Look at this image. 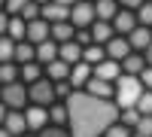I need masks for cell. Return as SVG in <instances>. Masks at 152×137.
Masks as SVG:
<instances>
[{
	"label": "cell",
	"mask_w": 152,
	"mask_h": 137,
	"mask_svg": "<svg viewBox=\"0 0 152 137\" xmlns=\"http://www.w3.org/2000/svg\"><path fill=\"white\" fill-rule=\"evenodd\" d=\"M67 131L70 137H104V131L119 119V107L110 97H94L85 89H73L67 97Z\"/></svg>",
	"instance_id": "cell-1"
},
{
	"label": "cell",
	"mask_w": 152,
	"mask_h": 137,
	"mask_svg": "<svg viewBox=\"0 0 152 137\" xmlns=\"http://www.w3.org/2000/svg\"><path fill=\"white\" fill-rule=\"evenodd\" d=\"M143 92V82L140 76H131V73H122V76L113 82V101H116V107H134L137 97H140Z\"/></svg>",
	"instance_id": "cell-2"
},
{
	"label": "cell",
	"mask_w": 152,
	"mask_h": 137,
	"mask_svg": "<svg viewBox=\"0 0 152 137\" xmlns=\"http://www.w3.org/2000/svg\"><path fill=\"white\" fill-rule=\"evenodd\" d=\"M0 101H3L9 110H24V101H28V89L15 79V82H3L0 85Z\"/></svg>",
	"instance_id": "cell-3"
},
{
	"label": "cell",
	"mask_w": 152,
	"mask_h": 137,
	"mask_svg": "<svg viewBox=\"0 0 152 137\" xmlns=\"http://www.w3.org/2000/svg\"><path fill=\"white\" fill-rule=\"evenodd\" d=\"M28 101L31 104H52L55 101V85H52V79H46V76H40V79H34L31 85H28Z\"/></svg>",
	"instance_id": "cell-4"
},
{
	"label": "cell",
	"mask_w": 152,
	"mask_h": 137,
	"mask_svg": "<svg viewBox=\"0 0 152 137\" xmlns=\"http://www.w3.org/2000/svg\"><path fill=\"white\" fill-rule=\"evenodd\" d=\"M110 24H113V31H116V34L128 37V34L137 28V12L128 9V6H119V9H116V15L110 18Z\"/></svg>",
	"instance_id": "cell-5"
},
{
	"label": "cell",
	"mask_w": 152,
	"mask_h": 137,
	"mask_svg": "<svg viewBox=\"0 0 152 137\" xmlns=\"http://www.w3.org/2000/svg\"><path fill=\"white\" fill-rule=\"evenodd\" d=\"M70 21H73V28H88L94 21V6L88 0H76L70 6Z\"/></svg>",
	"instance_id": "cell-6"
},
{
	"label": "cell",
	"mask_w": 152,
	"mask_h": 137,
	"mask_svg": "<svg viewBox=\"0 0 152 137\" xmlns=\"http://www.w3.org/2000/svg\"><path fill=\"white\" fill-rule=\"evenodd\" d=\"M91 76H97V79H110V82H116L119 76H122V64L116 58H104V61H97V64L91 67Z\"/></svg>",
	"instance_id": "cell-7"
},
{
	"label": "cell",
	"mask_w": 152,
	"mask_h": 137,
	"mask_svg": "<svg viewBox=\"0 0 152 137\" xmlns=\"http://www.w3.org/2000/svg\"><path fill=\"white\" fill-rule=\"evenodd\" d=\"M24 122H28V131H40L49 125V110L43 104H31L24 110Z\"/></svg>",
	"instance_id": "cell-8"
},
{
	"label": "cell",
	"mask_w": 152,
	"mask_h": 137,
	"mask_svg": "<svg viewBox=\"0 0 152 137\" xmlns=\"http://www.w3.org/2000/svg\"><path fill=\"white\" fill-rule=\"evenodd\" d=\"M24 40L28 43H43V40H49V21L40 15V18H34V21H28L24 24Z\"/></svg>",
	"instance_id": "cell-9"
},
{
	"label": "cell",
	"mask_w": 152,
	"mask_h": 137,
	"mask_svg": "<svg viewBox=\"0 0 152 137\" xmlns=\"http://www.w3.org/2000/svg\"><path fill=\"white\" fill-rule=\"evenodd\" d=\"M40 15H43L49 24H55V21H67V18H70V6L55 3V0H46V3L40 6Z\"/></svg>",
	"instance_id": "cell-10"
},
{
	"label": "cell",
	"mask_w": 152,
	"mask_h": 137,
	"mask_svg": "<svg viewBox=\"0 0 152 137\" xmlns=\"http://www.w3.org/2000/svg\"><path fill=\"white\" fill-rule=\"evenodd\" d=\"M88 79H91V64H85V61H76V64H70V73H67L70 89H85Z\"/></svg>",
	"instance_id": "cell-11"
},
{
	"label": "cell",
	"mask_w": 152,
	"mask_h": 137,
	"mask_svg": "<svg viewBox=\"0 0 152 137\" xmlns=\"http://www.w3.org/2000/svg\"><path fill=\"white\" fill-rule=\"evenodd\" d=\"M128 43L134 52H146V49L152 46V28H146V24H137V28L128 34Z\"/></svg>",
	"instance_id": "cell-12"
},
{
	"label": "cell",
	"mask_w": 152,
	"mask_h": 137,
	"mask_svg": "<svg viewBox=\"0 0 152 137\" xmlns=\"http://www.w3.org/2000/svg\"><path fill=\"white\" fill-rule=\"evenodd\" d=\"M104 49H107V58H116V61H122L125 55H131V52H134L131 43H128V37H122V34H116Z\"/></svg>",
	"instance_id": "cell-13"
},
{
	"label": "cell",
	"mask_w": 152,
	"mask_h": 137,
	"mask_svg": "<svg viewBox=\"0 0 152 137\" xmlns=\"http://www.w3.org/2000/svg\"><path fill=\"white\" fill-rule=\"evenodd\" d=\"M88 31H91V43H100V46H107L113 37H116L113 24L110 21H100V18H94L91 24H88Z\"/></svg>",
	"instance_id": "cell-14"
},
{
	"label": "cell",
	"mask_w": 152,
	"mask_h": 137,
	"mask_svg": "<svg viewBox=\"0 0 152 137\" xmlns=\"http://www.w3.org/2000/svg\"><path fill=\"white\" fill-rule=\"evenodd\" d=\"M3 128L12 134V137H18V134H24L28 131V122H24V113L21 110H9L6 113V119H3Z\"/></svg>",
	"instance_id": "cell-15"
},
{
	"label": "cell",
	"mask_w": 152,
	"mask_h": 137,
	"mask_svg": "<svg viewBox=\"0 0 152 137\" xmlns=\"http://www.w3.org/2000/svg\"><path fill=\"white\" fill-rule=\"evenodd\" d=\"M73 34H76V28H73L70 18H67V21H55V24H49V37H52L55 43H67V40H73Z\"/></svg>",
	"instance_id": "cell-16"
},
{
	"label": "cell",
	"mask_w": 152,
	"mask_h": 137,
	"mask_svg": "<svg viewBox=\"0 0 152 137\" xmlns=\"http://www.w3.org/2000/svg\"><path fill=\"white\" fill-rule=\"evenodd\" d=\"M58 58L67 61V64H76V61H82V46L76 40H67V43H58Z\"/></svg>",
	"instance_id": "cell-17"
},
{
	"label": "cell",
	"mask_w": 152,
	"mask_h": 137,
	"mask_svg": "<svg viewBox=\"0 0 152 137\" xmlns=\"http://www.w3.org/2000/svg\"><path fill=\"white\" fill-rule=\"evenodd\" d=\"M85 92L94 95V97H110V101H113V82H110V79H97V76H91V79L85 82Z\"/></svg>",
	"instance_id": "cell-18"
},
{
	"label": "cell",
	"mask_w": 152,
	"mask_h": 137,
	"mask_svg": "<svg viewBox=\"0 0 152 137\" xmlns=\"http://www.w3.org/2000/svg\"><path fill=\"white\" fill-rule=\"evenodd\" d=\"M43 70H46V79L58 82V79H67L70 64H67V61H61V58H55V61H49V64H43Z\"/></svg>",
	"instance_id": "cell-19"
},
{
	"label": "cell",
	"mask_w": 152,
	"mask_h": 137,
	"mask_svg": "<svg viewBox=\"0 0 152 137\" xmlns=\"http://www.w3.org/2000/svg\"><path fill=\"white\" fill-rule=\"evenodd\" d=\"M15 64H28V61H37V46L28 40H18L15 43V55H12Z\"/></svg>",
	"instance_id": "cell-20"
},
{
	"label": "cell",
	"mask_w": 152,
	"mask_h": 137,
	"mask_svg": "<svg viewBox=\"0 0 152 137\" xmlns=\"http://www.w3.org/2000/svg\"><path fill=\"white\" fill-rule=\"evenodd\" d=\"M58 58V43L49 37V40H43V43H37V61L40 64H49V61H55Z\"/></svg>",
	"instance_id": "cell-21"
},
{
	"label": "cell",
	"mask_w": 152,
	"mask_h": 137,
	"mask_svg": "<svg viewBox=\"0 0 152 137\" xmlns=\"http://www.w3.org/2000/svg\"><path fill=\"white\" fill-rule=\"evenodd\" d=\"M119 64H122V73H131V76H137V73L146 67V58H143V55H137V52H131V55H125Z\"/></svg>",
	"instance_id": "cell-22"
},
{
	"label": "cell",
	"mask_w": 152,
	"mask_h": 137,
	"mask_svg": "<svg viewBox=\"0 0 152 137\" xmlns=\"http://www.w3.org/2000/svg\"><path fill=\"white\" fill-rule=\"evenodd\" d=\"M91 6H94V18H100V21H110L116 15V9H119L116 0H94Z\"/></svg>",
	"instance_id": "cell-23"
},
{
	"label": "cell",
	"mask_w": 152,
	"mask_h": 137,
	"mask_svg": "<svg viewBox=\"0 0 152 137\" xmlns=\"http://www.w3.org/2000/svg\"><path fill=\"white\" fill-rule=\"evenodd\" d=\"M107 58V49L104 46H100V43H88V46H82V61H85V64H97V61H104Z\"/></svg>",
	"instance_id": "cell-24"
},
{
	"label": "cell",
	"mask_w": 152,
	"mask_h": 137,
	"mask_svg": "<svg viewBox=\"0 0 152 137\" xmlns=\"http://www.w3.org/2000/svg\"><path fill=\"white\" fill-rule=\"evenodd\" d=\"M24 24H28V21H24L21 15H12L9 18V24H6V37H12V40H24Z\"/></svg>",
	"instance_id": "cell-25"
},
{
	"label": "cell",
	"mask_w": 152,
	"mask_h": 137,
	"mask_svg": "<svg viewBox=\"0 0 152 137\" xmlns=\"http://www.w3.org/2000/svg\"><path fill=\"white\" fill-rule=\"evenodd\" d=\"M18 76L24 79V82H34V79H40L43 73H40V64H37V61H28V64H18Z\"/></svg>",
	"instance_id": "cell-26"
},
{
	"label": "cell",
	"mask_w": 152,
	"mask_h": 137,
	"mask_svg": "<svg viewBox=\"0 0 152 137\" xmlns=\"http://www.w3.org/2000/svg\"><path fill=\"white\" fill-rule=\"evenodd\" d=\"M18 79V64L15 61H3V64H0V85L3 82H15Z\"/></svg>",
	"instance_id": "cell-27"
},
{
	"label": "cell",
	"mask_w": 152,
	"mask_h": 137,
	"mask_svg": "<svg viewBox=\"0 0 152 137\" xmlns=\"http://www.w3.org/2000/svg\"><path fill=\"white\" fill-rule=\"evenodd\" d=\"M49 119L52 125H67V104H49Z\"/></svg>",
	"instance_id": "cell-28"
},
{
	"label": "cell",
	"mask_w": 152,
	"mask_h": 137,
	"mask_svg": "<svg viewBox=\"0 0 152 137\" xmlns=\"http://www.w3.org/2000/svg\"><path fill=\"white\" fill-rule=\"evenodd\" d=\"M119 122L128 125V128H134L137 122H140V110H137V107H122L119 110Z\"/></svg>",
	"instance_id": "cell-29"
},
{
	"label": "cell",
	"mask_w": 152,
	"mask_h": 137,
	"mask_svg": "<svg viewBox=\"0 0 152 137\" xmlns=\"http://www.w3.org/2000/svg\"><path fill=\"white\" fill-rule=\"evenodd\" d=\"M134 12H137V24H146V28H152V0H143V3L137 6Z\"/></svg>",
	"instance_id": "cell-30"
},
{
	"label": "cell",
	"mask_w": 152,
	"mask_h": 137,
	"mask_svg": "<svg viewBox=\"0 0 152 137\" xmlns=\"http://www.w3.org/2000/svg\"><path fill=\"white\" fill-rule=\"evenodd\" d=\"M12 55H15V40H12V37H0V64H3V61H12Z\"/></svg>",
	"instance_id": "cell-31"
},
{
	"label": "cell",
	"mask_w": 152,
	"mask_h": 137,
	"mask_svg": "<svg viewBox=\"0 0 152 137\" xmlns=\"http://www.w3.org/2000/svg\"><path fill=\"white\" fill-rule=\"evenodd\" d=\"M134 107L140 110V116H152V89H143Z\"/></svg>",
	"instance_id": "cell-32"
},
{
	"label": "cell",
	"mask_w": 152,
	"mask_h": 137,
	"mask_svg": "<svg viewBox=\"0 0 152 137\" xmlns=\"http://www.w3.org/2000/svg\"><path fill=\"white\" fill-rule=\"evenodd\" d=\"M40 6H43V3H37V0H28V3L21 6L18 15H21L24 21H34V18H40Z\"/></svg>",
	"instance_id": "cell-33"
},
{
	"label": "cell",
	"mask_w": 152,
	"mask_h": 137,
	"mask_svg": "<svg viewBox=\"0 0 152 137\" xmlns=\"http://www.w3.org/2000/svg\"><path fill=\"white\" fill-rule=\"evenodd\" d=\"M104 137H131V128H128V125H122V122L116 119V122H113V125L104 131Z\"/></svg>",
	"instance_id": "cell-34"
},
{
	"label": "cell",
	"mask_w": 152,
	"mask_h": 137,
	"mask_svg": "<svg viewBox=\"0 0 152 137\" xmlns=\"http://www.w3.org/2000/svg\"><path fill=\"white\" fill-rule=\"evenodd\" d=\"M134 134H140V137H152V116H140V122L134 125Z\"/></svg>",
	"instance_id": "cell-35"
},
{
	"label": "cell",
	"mask_w": 152,
	"mask_h": 137,
	"mask_svg": "<svg viewBox=\"0 0 152 137\" xmlns=\"http://www.w3.org/2000/svg\"><path fill=\"white\" fill-rule=\"evenodd\" d=\"M40 137H70L67 125H49V128H40Z\"/></svg>",
	"instance_id": "cell-36"
},
{
	"label": "cell",
	"mask_w": 152,
	"mask_h": 137,
	"mask_svg": "<svg viewBox=\"0 0 152 137\" xmlns=\"http://www.w3.org/2000/svg\"><path fill=\"white\" fill-rule=\"evenodd\" d=\"M55 85V97H67L70 95V82L67 79H58V82H52Z\"/></svg>",
	"instance_id": "cell-37"
},
{
	"label": "cell",
	"mask_w": 152,
	"mask_h": 137,
	"mask_svg": "<svg viewBox=\"0 0 152 137\" xmlns=\"http://www.w3.org/2000/svg\"><path fill=\"white\" fill-rule=\"evenodd\" d=\"M24 3H28V0H6V6H3V9L9 12V15H18V12H21V6H24Z\"/></svg>",
	"instance_id": "cell-38"
},
{
	"label": "cell",
	"mask_w": 152,
	"mask_h": 137,
	"mask_svg": "<svg viewBox=\"0 0 152 137\" xmlns=\"http://www.w3.org/2000/svg\"><path fill=\"white\" fill-rule=\"evenodd\" d=\"M137 76H140V82H143V89H152V67L146 64L140 73H137Z\"/></svg>",
	"instance_id": "cell-39"
},
{
	"label": "cell",
	"mask_w": 152,
	"mask_h": 137,
	"mask_svg": "<svg viewBox=\"0 0 152 137\" xmlns=\"http://www.w3.org/2000/svg\"><path fill=\"white\" fill-rule=\"evenodd\" d=\"M6 24H9V12H6V9H0V37L6 34Z\"/></svg>",
	"instance_id": "cell-40"
},
{
	"label": "cell",
	"mask_w": 152,
	"mask_h": 137,
	"mask_svg": "<svg viewBox=\"0 0 152 137\" xmlns=\"http://www.w3.org/2000/svg\"><path fill=\"white\" fill-rule=\"evenodd\" d=\"M116 3H119V6H128V9H137L143 0H116Z\"/></svg>",
	"instance_id": "cell-41"
},
{
	"label": "cell",
	"mask_w": 152,
	"mask_h": 137,
	"mask_svg": "<svg viewBox=\"0 0 152 137\" xmlns=\"http://www.w3.org/2000/svg\"><path fill=\"white\" fill-rule=\"evenodd\" d=\"M6 113H9V107H6L3 101H0V125H3V119H6Z\"/></svg>",
	"instance_id": "cell-42"
},
{
	"label": "cell",
	"mask_w": 152,
	"mask_h": 137,
	"mask_svg": "<svg viewBox=\"0 0 152 137\" xmlns=\"http://www.w3.org/2000/svg\"><path fill=\"white\" fill-rule=\"evenodd\" d=\"M143 58H146V64L152 67V46H149V49H146V52H143Z\"/></svg>",
	"instance_id": "cell-43"
},
{
	"label": "cell",
	"mask_w": 152,
	"mask_h": 137,
	"mask_svg": "<svg viewBox=\"0 0 152 137\" xmlns=\"http://www.w3.org/2000/svg\"><path fill=\"white\" fill-rule=\"evenodd\" d=\"M55 3H64V6H73L76 0H55Z\"/></svg>",
	"instance_id": "cell-44"
},
{
	"label": "cell",
	"mask_w": 152,
	"mask_h": 137,
	"mask_svg": "<svg viewBox=\"0 0 152 137\" xmlns=\"http://www.w3.org/2000/svg\"><path fill=\"white\" fill-rule=\"evenodd\" d=\"M0 137H12V134H9V131H6L3 125H0Z\"/></svg>",
	"instance_id": "cell-45"
},
{
	"label": "cell",
	"mask_w": 152,
	"mask_h": 137,
	"mask_svg": "<svg viewBox=\"0 0 152 137\" xmlns=\"http://www.w3.org/2000/svg\"><path fill=\"white\" fill-rule=\"evenodd\" d=\"M3 6H6V0H0V9H3Z\"/></svg>",
	"instance_id": "cell-46"
},
{
	"label": "cell",
	"mask_w": 152,
	"mask_h": 137,
	"mask_svg": "<svg viewBox=\"0 0 152 137\" xmlns=\"http://www.w3.org/2000/svg\"><path fill=\"white\" fill-rule=\"evenodd\" d=\"M18 137H34V134H18Z\"/></svg>",
	"instance_id": "cell-47"
},
{
	"label": "cell",
	"mask_w": 152,
	"mask_h": 137,
	"mask_svg": "<svg viewBox=\"0 0 152 137\" xmlns=\"http://www.w3.org/2000/svg\"><path fill=\"white\" fill-rule=\"evenodd\" d=\"M37 3H46V0H37Z\"/></svg>",
	"instance_id": "cell-48"
},
{
	"label": "cell",
	"mask_w": 152,
	"mask_h": 137,
	"mask_svg": "<svg viewBox=\"0 0 152 137\" xmlns=\"http://www.w3.org/2000/svg\"><path fill=\"white\" fill-rule=\"evenodd\" d=\"M131 137H140V134H131Z\"/></svg>",
	"instance_id": "cell-49"
},
{
	"label": "cell",
	"mask_w": 152,
	"mask_h": 137,
	"mask_svg": "<svg viewBox=\"0 0 152 137\" xmlns=\"http://www.w3.org/2000/svg\"><path fill=\"white\" fill-rule=\"evenodd\" d=\"M88 3H94V0H88Z\"/></svg>",
	"instance_id": "cell-50"
}]
</instances>
